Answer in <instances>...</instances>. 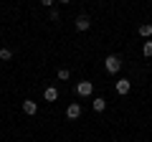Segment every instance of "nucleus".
Segmentation results:
<instances>
[{
    "label": "nucleus",
    "instance_id": "nucleus-1",
    "mask_svg": "<svg viewBox=\"0 0 152 142\" xmlns=\"http://www.w3.org/2000/svg\"><path fill=\"white\" fill-rule=\"evenodd\" d=\"M104 69H107L109 71V74H117V71H119L122 69V59H119V56H107V59H104Z\"/></svg>",
    "mask_w": 152,
    "mask_h": 142
},
{
    "label": "nucleus",
    "instance_id": "nucleus-10",
    "mask_svg": "<svg viewBox=\"0 0 152 142\" xmlns=\"http://www.w3.org/2000/svg\"><path fill=\"white\" fill-rule=\"evenodd\" d=\"M13 59V51L10 48H0V61H10Z\"/></svg>",
    "mask_w": 152,
    "mask_h": 142
},
{
    "label": "nucleus",
    "instance_id": "nucleus-5",
    "mask_svg": "<svg viewBox=\"0 0 152 142\" xmlns=\"http://www.w3.org/2000/svg\"><path fill=\"white\" fill-rule=\"evenodd\" d=\"M23 112H26L28 117H33V114L38 112V104L33 102V99H26V102H23Z\"/></svg>",
    "mask_w": 152,
    "mask_h": 142
},
{
    "label": "nucleus",
    "instance_id": "nucleus-12",
    "mask_svg": "<svg viewBox=\"0 0 152 142\" xmlns=\"http://www.w3.org/2000/svg\"><path fill=\"white\" fill-rule=\"evenodd\" d=\"M56 76H58L61 81H66V79H69L71 74H69V69H58V74H56Z\"/></svg>",
    "mask_w": 152,
    "mask_h": 142
},
{
    "label": "nucleus",
    "instance_id": "nucleus-7",
    "mask_svg": "<svg viewBox=\"0 0 152 142\" xmlns=\"http://www.w3.org/2000/svg\"><path fill=\"white\" fill-rule=\"evenodd\" d=\"M43 99H46V102H56V99H58V89H56V86H48V89L43 91Z\"/></svg>",
    "mask_w": 152,
    "mask_h": 142
},
{
    "label": "nucleus",
    "instance_id": "nucleus-11",
    "mask_svg": "<svg viewBox=\"0 0 152 142\" xmlns=\"http://www.w3.org/2000/svg\"><path fill=\"white\" fill-rule=\"evenodd\" d=\"M142 53H145V56H152V41H145V46H142Z\"/></svg>",
    "mask_w": 152,
    "mask_h": 142
},
{
    "label": "nucleus",
    "instance_id": "nucleus-3",
    "mask_svg": "<svg viewBox=\"0 0 152 142\" xmlns=\"http://www.w3.org/2000/svg\"><path fill=\"white\" fill-rule=\"evenodd\" d=\"M91 91H94L91 81H76V94H79V97H89Z\"/></svg>",
    "mask_w": 152,
    "mask_h": 142
},
{
    "label": "nucleus",
    "instance_id": "nucleus-6",
    "mask_svg": "<svg viewBox=\"0 0 152 142\" xmlns=\"http://www.w3.org/2000/svg\"><path fill=\"white\" fill-rule=\"evenodd\" d=\"M89 26H91L89 15H79L76 18V31H89Z\"/></svg>",
    "mask_w": 152,
    "mask_h": 142
},
{
    "label": "nucleus",
    "instance_id": "nucleus-13",
    "mask_svg": "<svg viewBox=\"0 0 152 142\" xmlns=\"http://www.w3.org/2000/svg\"><path fill=\"white\" fill-rule=\"evenodd\" d=\"M53 3H56V0H41V5H46V8H51Z\"/></svg>",
    "mask_w": 152,
    "mask_h": 142
},
{
    "label": "nucleus",
    "instance_id": "nucleus-14",
    "mask_svg": "<svg viewBox=\"0 0 152 142\" xmlns=\"http://www.w3.org/2000/svg\"><path fill=\"white\" fill-rule=\"evenodd\" d=\"M58 3H64V5H66V3H71V0H58Z\"/></svg>",
    "mask_w": 152,
    "mask_h": 142
},
{
    "label": "nucleus",
    "instance_id": "nucleus-8",
    "mask_svg": "<svg viewBox=\"0 0 152 142\" xmlns=\"http://www.w3.org/2000/svg\"><path fill=\"white\" fill-rule=\"evenodd\" d=\"M91 109H94V112H104V109H107V99L96 97V99L91 102Z\"/></svg>",
    "mask_w": 152,
    "mask_h": 142
},
{
    "label": "nucleus",
    "instance_id": "nucleus-2",
    "mask_svg": "<svg viewBox=\"0 0 152 142\" xmlns=\"http://www.w3.org/2000/svg\"><path fill=\"white\" fill-rule=\"evenodd\" d=\"M81 104L79 102H71L69 107H66V117H69V119H79V117H81Z\"/></svg>",
    "mask_w": 152,
    "mask_h": 142
},
{
    "label": "nucleus",
    "instance_id": "nucleus-4",
    "mask_svg": "<svg viewBox=\"0 0 152 142\" xmlns=\"http://www.w3.org/2000/svg\"><path fill=\"white\" fill-rule=\"evenodd\" d=\"M129 89H132V81H129V79H119V81H117V94H119V97L129 94Z\"/></svg>",
    "mask_w": 152,
    "mask_h": 142
},
{
    "label": "nucleus",
    "instance_id": "nucleus-9",
    "mask_svg": "<svg viewBox=\"0 0 152 142\" xmlns=\"http://www.w3.org/2000/svg\"><path fill=\"white\" fill-rule=\"evenodd\" d=\"M137 33H140L142 38H147V36H152V23H142V26L137 28Z\"/></svg>",
    "mask_w": 152,
    "mask_h": 142
}]
</instances>
